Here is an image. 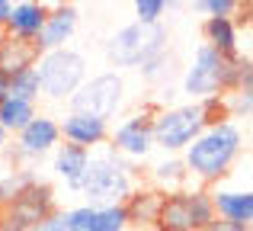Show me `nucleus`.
Segmentation results:
<instances>
[{
	"label": "nucleus",
	"mask_w": 253,
	"mask_h": 231,
	"mask_svg": "<svg viewBox=\"0 0 253 231\" xmlns=\"http://www.w3.org/2000/svg\"><path fill=\"white\" fill-rule=\"evenodd\" d=\"M244 148V132L237 122H215L183 151V164L186 174L196 177L202 183H218L234 161L241 157Z\"/></svg>",
	"instance_id": "nucleus-1"
},
{
	"label": "nucleus",
	"mask_w": 253,
	"mask_h": 231,
	"mask_svg": "<svg viewBox=\"0 0 253 231\" xmlns=\"http://www.w3.org/2000/svg\"><path fill=\"white\" fill-rule=\"evenodd\" d=\"M135 189V177L131 167L106 144L103 151L93 154L90 151V164H86L84 177H81V193L86 196V206H122L125 196Z\"/></svg>",
	"instance_id": "nucleus-2"
},
{
	"label": "nucleus",
	"mask_w": 253,
	"mask_h": 231,
	"mask_svg": "<svg viewBox=\"0 0 253 231\" xmlns=\"http://www.w3.org/2000/svg\"><path fill=\"white\" fill-rule=\"evenodd\" d=\"M209 125V106L205 100H199L173 109H157L151 119V135H154V144L164 151H186Z\"/></svg>",
	"instance_id": "nucleus-3"
},
{
	"label": "nucleus",
	"mask_w": 253,
	"mask_h": 231,
	"mask_svg": "<svg viewBox=\"0 0 253 231\" xmlns=\"http://www.w3.org/2000/svg\"><path fill=\"white\" fill-rule=\"evenodd\" d=\"M161 51H167V26L161 23H128L106 42V58L116 68H141Z\"/></svg>",
	"instance_id": "nucleus-4"
},
{
	"label": "nucleus",
	"mask_w": 253,
	"mask_h": 231,
	"mask_svg": "<svg viewBox=\"0 0 253 231\" xmlns=\"http://www.w3.org/2000/svg\"><path fill=\"white\" fill-rule=\"evenodd\" d=\"M39 93L48 100H71L77 87L86 81V58L74 48L45 51L36 64Z\"/></svg>",
	"instance_id": "nucleus-5"
},
{
	"label": "nucleus",
	"mask_w": 253,
	"mask_h": 231,
	"mask_svg": "<svg viewBox=\"0 0 253 231\" xmlns=\"http://www.w3.org/2000/svg\"><path fill=\"white\" fill-rule=\"evenodd\" d=\"M122 96H125L122 74H119V71H106V74H96V77H90V81H84L81 87H77V93L68 100V106H71V113L109 122V119L119 113V106H122Z\"/></svg>",
	"instance_id": "nucleus-6"
},
{
	"label": "nucleus",
	"mask_w": 253,
	"mask_h": 231,
	"mask_svg": "<svg viewBox=\"0 0 253 231\" xmlns=\"http://www.w3.org/2000/svg\"><path fill=\"white\" fill-rule=\"evenodd\" d=\"M51 212H55V189L36 177V180L26 183V186L19 189L16 199H13L10 206L0 212V222H3V225H10V228L32 231L42 219H48Z\"/></svg>",
	"instance_id": "nucleus-7"
},
{
	"label": "nucleus",
	"mask_w": 253,
	"mask_h": 231,
	"mask_svg": "<svg viewBox=\"0 0 253 231\" xmlns=\"http://www.w3.org/2000/svg\"><path fill=\"white\" fill-rule=\"evenodd\" d=\"M151 119L154 113H135L128 116L125 122L116 125V132H109V148L116 151L119 157H148V151L154 148V135H151Z\"/></svg>",
	"instance_id": "nucleus-8"
},
{
	"label": "nucleus",
	"mask_w": 253,
	"mask_h": 231,
	"mask_svg": "<svg viewBox=\"0 0 253 231\" xmlns=\"http://www.w3.org/2000/svg\"><path fill=\"white\" fill-rule=\"evenodd\" d=\"M61 141V129L51 116H36L23 132L16 135V151L13 157H23V161H36V157L48 154V151L58 148Z\"/></svg>",
	"instance_id": "nucleus-9"
},
{
	"label": "nucleus",
	"mask_w": 253,
	"mask_h": 231,
	"mask_svg": "<svg viewBox=\"0 0 253 231\" xmlns=\"http://www.w3.org/2000/svg\"><path fill=\"white\" fill-rule=\"evenodd\" d=\"M77 19H81V10L74 3H51L48 6V19H45L42 32H39V48L45 51H58V48H68V42L74 39L77 32Z\"/></svg>",
	"instance_id": "nucleus-10"
},
{
	"label": "nucleus",
	"mask_w": 253,
	"mask_h": 231,
	"mask_svg": "<svg viewBox=\"0 0 253 231\" xmlns=\"http://www.w3.org/2000/svg\"><path fill=\"white\" fill-rule=\"evenodd\" d=\"M58 129H61L64 144H77V148H84V151H93V148L109 141V122L93 119V116L68 113L64 122H58Z\"/></svg>",
	"instance_id": "nucleus-11"
},
{
	"label": "nucleus",
	"mask_w": 253,
	"mask_h": 231,
	"mask_svg": "<svg viewBox=\"0 0 253 231\" xmlns=\"http://www.w3.org/2000/svg\"><path fill=\"white\" fill-rule=\"evenodd\" d=\"M42 58V48L32 39H16V36H3L0 42V74L6 81H13L23 71H32Z\"/></svg>",
	"instance_id": "nucleus-12"
},
{
	"label": "nucleus",
	"mask_w": 253,
	"mask_h": 231,
	"mask_svg": "<svg viewBox=\"0 0 253 231\" xmlns=\"http://www.w3.org/2000/svg\"><path fill=\"white\" fill-rule=\"evenodd\" d=\"M154 231H196V219H192V189H179V193H167L157 212Z\"/></svg>",
	"instance_id": "nucleus-13"
},
{
	"label": "nucleus",
	"mask_w": 253,
	"mask_h": 231,
	"mask_svg": "<svg viewBox=\"0 0 253 231\" xmlns=\"http://www.w3.org/2000/svg\"><path fill=\"white\" fill-rule=\"evenodd\" d=\"M211 209H215V219L224 222H237V225H250L253 222V193L250 189H209Z\"/></svg>",
	"instance_id": "nucleus-14"
},
{
	"label": "nucleus",
	"mask_w": 253,
	"mask_h": 231,
	"mask_svg": "<svg viewBox=\"0 0 253 231\" xmlns=\"http://www.w3.org/2000/svg\"><path fill=\"white\" fill-rule=\"evenodd\" d=\"M48 6L51 3H36V0H23V3H13V13L6 19L3 32L16 39H32L36 42L39 32H42L45 19H48Z\"/></svg>",
	"instance_id": "nucleus-15"
},
{
	"label": "nucleus",
	"mask_w": 253,
	"mask_h": 231,
	"mask_svg": "<svg viewBox=\"0 0 253 231\" xmlns=\"http://www.w3.org/2000/svg\"><path fill=\"white\" fill-rule=\"evenodd\" d=\"M164 196H167V193H161V189H154V186H151V189H141V186L131 189V193L125 196V202H122L128 225H135V228H154Z\"/></svg>",
	"instance_id": "nucleus-16"
},
{
	"label": "nucleus",
	"mask_w": 253,
	"mask_h": 231,
	"mask_svg": "<svg viewBox=\"0 0 253 231\" xmlns=\"http://www.w3.org/2000/svg\"><path fill=\"white\" fill-rule=\"evenodd\" d=\"M86 164H90V151L77 148V144H58L55 148V174L74 193H81V177H84Z\"/></svg>",
	"instance_id": "nucleus-17"
},
{
	"label": "nucleus",
	"mask_w": 253,
	"mask_h": 231,
	"mask_svg": "<svg viewBox=\"0 0 253 231\" xmlns=\"http://www.w3.org/2000/svg\"><path fill=\"white\" fill-rule=\"evenodd\" d=\"M202 32H205V45L215 48L218 55H224V58L241 55V45H237V23L234 19H205Z\"/></svg>",
	"instance_id": "nucleus-18"
},
{
	"label": "nucleus",
	"mask_w": 253,
	"mask_h": 231,
	"mask_svg": "<svg viewBox=\"0 0 253 231\" xmlns=\"http://www.w3.org/2000/svg\"><path fill=\"white\" fill-rule=\"evenodd\" d=\"M39 113H36V103H26V100H16V96H10V100L0 106V129L6 132V135H19V132L26 129V125L32 122Z\"/></svg>",
	"instance_id": "nucleus-19"
},
{
	"label": "nucleus",
	"mask_w": 253,
	"mask_h": 231,
	"mask_svg": "<svg viewBox=\"0 0 253 231\" xmlns=\"http://www.w3.org/2000/svg\"><path fill=\"white\" fill-rule=\"evenodd\" d=\"M154 189H161V193H179V189L189 183V174H186V164L183 157H170V161H161L154 167Z\"/></svg>",
	"instance_id": "nucleus-20"
},
{
	"label": "nucleus",
	"mask_w": 253,
	"mask_h": 231,
	"mask_svg": "<svg viewBox=\"0 0 253 231\" xmlns=\"http://www.w3.org/2000/svg\"><path fill=\"white\" fill-rule=\"evenodd\" d=\"M125 228H128V219H125L122 206H96L93 209L90 231H125Z\"/></svg>",
	"instance_id": "nucleus-21"
},
{
	"label": "nucleus",
	"mask_w": 253,
	"mask_h": 231,
	"mask_svg": "<svg viewBox=\"0 0 253 231\" xmlns=\"http://www.w3.org/2000/svg\"><path fill=\"white\" fill-rule=\"evenodd\" d=\"M32 180H36L32 170H13V174L0 177V212H3V209L19 196V189H23L26 183H32Z\"/></svg>",
	"instance_id": "nucleus-22"
},
{
	"label": "nucleus",
	"mask_w": 253,
	"mask_h": 231,
	"mask_svg": "<svg viewBox=\"0 0 253 231\" xmlns=\"http://www.w3.org/2000/svg\"><path fill=\"white\" fill-rule=\"evenodd\" d=\"M10 96H16V100H26V103H36L39 96V77H36V68L32 71H23V74H16L10 81Z\"/></svg>",
	"instance_id": "nucleus-23"
},
{
	"label": "nucleus",
	"mask_w": 253,
	"mask_h": 231,
	"mask_svg": "<svg viewBox=\"0 0 253 231\" xmlns=\"http://www.w3.org/2000/svg\"><path fill=\"white\" fill-rule=\"evenodd\" d=\"M224 113L228 119H250V109H253V93L250 90H237V93H224Z\"/></svg>",
	"instance_id": "nucleus-24"
},
{
	"label": "nucleus",
	"mask_w": 253,
	"mask_h": 231,
	"mask_svg": "<svg viewBox=\"0 0 253 231\" xmlns=\"http://www.w3.org/2000/svg\"><path fill=\"white\" fill-rule=\"evenodd\" d=\"M138 71H141L144 81H164V77L173 71V55H170V51H161V55L148 58V61H144Z\"/></svg>",
	"instance_id": "nucleus-25"
},
{
	"label": "nucleus",
	"mask_w": 253,
	"mask_h": 231,
	"mask_svg": "<svg viewBox=\"0 0 253 231\" xmlns=\"http://www.w3.org/2000/svg\"><path fill=\"white\" fill-rule=\"evenodd\" d=\"M170 3H164V0H138L135 3V23H161V16L167 13Z\"/></svg>",
	"instance_id": "nucleus-26"
},
{
	"label": "nucleus",
	"mask_w": 253,
	"mask_h": 231,
	"mask_svg": "<svg viewBox=\"0 0 253 231\" xmlns=\"http://www.w3.org/2000/svg\"><path fill=\"white\" fill-rule=\"evenodd\" d=\"M202 10L209 13V19H231L241 10V3H237V0H205Z\"/></svg>",
	"instance_id": "nucleus-27"
},
{
	"label": "nucleus",
	"mask_w": 253,
	"mask_h": 231,
	"mask_svg": "<svg viewBox=\"0 0 253 231\" xmlns=\"http://www.w3.org/2000/svg\"><path fill=\"white\" fill-rule=\"evenodd\" d=\"M32 231H68V219H64L61 209H55V212H51L48 219H42Z\"/></svg>",
	"instance_id": "nucleus-28"
},
{
	"label": "nucleus",
	"mask_w": 253,
	"mask_h": 231,
	"mask_svg": "<svg viewBox=\"0 0 253 231\" xmlns=\"http://www.w3.org/2000/svg\"><path fill=\"white\" fill-rule=\"evenodd\" d=\"M202 231H250V225H237V222H224V219H211Z\"/></svg>",
	"instance_id": "nucleus-29"
},
{
	"label": "nucleus",
	"mask_w": 253,
	"mask_h": 231,
	"mask_svg": "<svg viewBox=\"0 0 253 231\" xmlns=\"http://www.w3.org/2000/svg\"><path fill=\"white\" fill-rule=\"evenodd\" d=\"M10 13H13V3H10V0H0V29L6 26V19H10Z\"/></svg>",
	"instance_id": "nucleus-30"
},
{
	"label": "nucleus",
	"mask_w": 253,
	"mask_h": 231,
	"mask_svg": "<svg viewBox=\"0 0 253 231\" xmlns=\"http://www.w3.org/2000/svg\"><path fill=\"white\" fill-rule=\"evenodd\" d=\"M6 100H10V81H6V77L0 74V106H3Z\"/></svg>",
	"instance_id": "nucleus-31"
},
{
	"label": "nucleus",
	"mask_w": 253,
	"mask_h": 231,
	"mask_svg": "<svg viewBox=\"0 0 253 231\" xmlns=\"http://www.w3.org/2000/svg\"><path fill=\"white\" fill-rule=\"evenodd\" d=\"M3 144H6V132L0 129V151H3Z\"/></svg>",
	"instance_id": "nucleus-32"
},
{
	"label": "nucleus",
	"mask_w": 253,
	"mask_h": 231,
	"mask_svg": "<svg viewBox=\"0 0 253 231\" xmlns=\"http://www.w3.org/2000/svg\"><path fill=\"white\" fill-rule=\"evenodd\" d=\"M3 231H26V228H10V225H3Z\"/></svg>",
	"instance_id": "nucleus-33"
},
{
	"label": "nucleus",
	"mask_w": 253,
	"mask_h": 231,
	"mask_svg": "<svg viewBox=\"0 0 253 231\" xmlns=\"http://www.w3.org/2000/svg\"><path fill=\"white\" fill-rule=\"evenodd\" d=\"M3 36H6V32H3V29H0V42H3Z\"/></svg>",
	"instance_id": "nucleus-34"
},
{
	"label": "nucleus",
	"mask_w": 253,
	"mask_h": 231,
	"mask_svg": "<svg viewBox=\"0 0 253 231\" xmlns=\"http://www.w3.org/2000/svg\"><path fill=\"white\" fill-rule=\"evenodd\" d=\"M0 231H3V222H0Z\"/></svg>",
	"instance_id": "nucleus-35"
}]
</instances>
